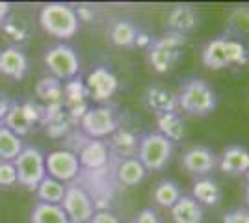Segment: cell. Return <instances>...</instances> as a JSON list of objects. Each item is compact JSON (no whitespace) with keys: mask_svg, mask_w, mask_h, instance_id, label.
I'll list each match as a JSON object with an SVG mask.
<instances>
[{"mask_svg":"<svg viewBox=\"0 0 249 223\" xmlns=\"http://www.w3.org/2000/svg\"><path fill=\"white\" fill-rule=\"evenodd\" d=\"M219 168L225 175H231V177L246 175L249 171V151L240 145H231L223 149L219 156Z\"/></svg>","mask_w":249,"mask_h":223,"instance_id":"cell-16","label":"cell"},{"mask_svg":"<svg viewBox=\"0 0 249 223\" xmlns=\"http://www.w3.org/2000/svg\"><path fill=\"white\" fill-rule=\"evenodd\" d=\"M60 206L67 214L69 222L74 223H88L95 214V203L80 186H67Z\"/></svg>","mask_w":249,"mask_h":223,"instance_id":"cell-8","label":"cell"},{"mask_svg":"<svg viewBox=\"0 0 249 223\" xmlns=\"http://www.w3.org/2000/svg\"><path fill=\"white\" fill-rule=\"evenodd\" d=\"M37 119V112L32 104H13L2 117V125L8 127L17 136H24L30 132L34 121Z\"/></svg>","mask_w":249,"mask_h":223,"instance_id":"cell-13","label":"cell"},{"mask_svg":"<svg viewBox=\"0 0 249 223\" xmlns=\"http://www.w3.org/2000/svg\"><path fill=\"white\" fill-rule=\"evenodd\" d=\"M24 149L21 136L11 132L8 127L0 125V162H13Z\"/></svg>","mask_w":249,"mask_h":223,"instance_id":"cell-23","label":"cell"},{"mask_svg":"<svg viewBox=\"0 0 249 223\" xmlns=\"http://www.w3.org/2000/svg\"><path fill=\"white\" fill-rule=\"evenodd\" d=\"M229 26L238 34H249V6L234 8L229 17Z\"/></svg>","mask_w":249,"mask_h":223,"instance_id":"cell-30","label":"cell"},{"mask_svg":"<svg viewBox=\"0 0 249 223\" xmlns=\"http://www.w3.org/2000/svg\"><path fill=\"white\" fill-rule=\"evenodd\" d=\"M39 24L45 32L56 39H71L80 30L76 11L63 2H49L39 10Z\"/></svg>","mask_w":249,"mask_h":223,"instance_id":"cell-1","label":"cell"},{"mask_svg":"<svg viewBox=\"0 0 249 223\" xmlns=\"http://www.w3.org/2000/svg\"><path fill=\"white\" fill-rule=\"evenodd\" d=\"M43 62L52 78L60 80H73L80 71V58L73 47L65 43H56L49 47L43 54Z\"/></svg>","mask_w":249,"mask_h":223,"instance_id":"cell-6","label":"cell"},{"mask_svg":"<svg viewBox=\"0 0 249 223\" xmlns=\"http://www.w3.org/2000/svg\"><path fill=\"white\" fill-rule=\"evenodd\" d=\"M184 43H186V37L182 34L169 32V30L162 37L153 39V43L147 49L149 51L147 52V60H149L151 69L158 74H164L167 71H171L177 62L180 60Z\"/></svg>","mask_w":249,"mask_h":223,"instance_id":"cell-3","label":"cell"},{"mask_svg":"<svg viewBox=\"0 0 249 223\" xmlns=\"http://www.w3.org/2000/svg\"><path fill=\"white\" fill-rule=\"evenodd\" d=\"M28 73V58L19 47H6L0 51V74L11 80H22Z\"/></svg>","mask_w":249,"mask_h":223,"instance_id":"cell-12","label":"cell"},{"mask_svg":"<svg viewBox=\"0 0 249 223\" xmlns=\"http://www.w3.org/2000/svg\"><path fill=\"white\" fill-rule=\"evenodd\" d=\"M158 121V132L167 138L171 143L173 141H180L184 138V121L182 117L178 116L177 112H169V114H162V116H156Z\"/></svg>","mask_w":249,"mask_h":223,"instance_id":"cell-25","label":"cell"},{"mask_svg":"<svg viewBox=\"0 0 249 223\" xmlns=\"http://www.w3.org/2000/svg\"><path fill=\"white\" fill-rule=\"evenodd\" d=\"M88 223H121V220H119L117 216H114L112 212L101 210V212H95Z\"/></svg>","mask_w":249,"mask_h":223,"instance_id":"cell-34","label":"cell"},{"mask_svg":"<svg viewBox=\"0 0 249 223\" xmlns=\"http://www.w3.org/2000/svg\"><path fill=\"white\" fill-rule=\"evenodd\" d=\"M246 205H248L249 210V171L246 173Z\"/></svg>","mask_w":249,"mask_h":223,"instance_id":"cell-36","label":"cell"},{"mask_svg":"<svg viewBox=\"0 0 249 223\" xmlns=\"http://www.w3.org/2000/svg\"><path fill=\"white\" fill-rule=\"evenodd\" d=\"M84 86H86L88 97H91L97 103H103V101H108L117 91V78L112 71H108L104 67H97L89 73Z\"/></svg>","mask_w":249,"mask_h":223,"instance_id":"cell-10","label":"cell"},{"mask_svg":"<svg viewBox=\"0 0 249 223\" xmlns=\"http://www.w3.org/2000/svg\"><path fill=\"white\" fill-rule=\"evenodd\" d=\"M225 41H227V37H216L205 45V49L201 52V60H203L205 67L214 69V71L227 67L229 64L227 52H225Z\"/></svg>","mask_w":249,"mask_h":223,"instance_id":"cell-21","label":"cell"},{"mask_svg":"<svg viewBox=\"0 0 249 223\" xmlns=\"http://www.w3.org/2000/svg\"><path fill=\"white\" fill-rule=\"evenodd\" d=\"M30 223H69V218L60 205L37 201L30 212Z\"/></svg>","mask_w":249,"mask_h":223,"instance_id":"cell-24","label":"cell"},{"mask_svg":"<svg viewBox=\"0 0 249 223\" xmlns=\"http://www.w3.org/2000/svg\"><path fill=\"white\" fill-rule=\"evenodd\" d=\"M65 184L60 181H56V179H52V177H45L41 181V184L37 186V190H36V195H37V199L39 203H47V205H62L63 201V195H65Z\"/></svg>","mask_w":249,"mask_h":223,"instance_id":"cell-27","label":"cell"},{"mask_svg":"<svg viewBox=\"0 0 249 223\" xmlns=\"http://www.w3.org/2000/svg\"><path fill=\"white\" fill-rule=\"evenodd\" d=\"M171 220L175 223H201L203 222V206L192 195H180V199L169 208Z\"/></svg>","mask_w":249,"mask_h":223,"instance_id":"cell-18","label":"cell"},{"mask_svg":"<svg viewBox=\"0 0 249 223\" xmlns=\"http://www.w3.org/2000/svg\"><path fill=\"white\" fill-rule=\"evenodd\" d=\"M80 127L89 136V139L110 138L119 128L114 110L108 106L88 108L80 116Z\"/></svg>","mask_w":249,"mask_h":223,"instance_id":"cell-7","label":"cell"},{"mask_svg":"<svg viewBox=\"0 0 249 223\" xmlns=\"http://www.w3.org/2000/svg\"><path fill=\"white\" fill-rule=\"evenodd\" d=\"M115 175H117V181L124 186H136L145 179L147 170L136 156H130V158H123L119 162Z\"/></svg>","mask_w":249,"mask_h":223,"instance_id":"cell-22","label":"cell"},{"mask_svg":"<svg viewBox=\"0 0 249 223\" xmlns=\"http://www.w3.org/2000/svg\"><path fill=\"white\" fill-rule=\"evenodd\" d=\"M45 168H47L49 177L63 182V184L76 179V175L82 170L76 153L67 151V149L52 151L49 156H45Z\"/></svg>","mask_w":249,"mask_h":223,"instance_id":"cell-9","label":"cell"},{"mask_svg":"<svg viewBox=\"0 0 249 223\" xmlns=\"http://www.w3.org/2000/svg\"><path fill=\"white\" fill-rule=\"evenodd\" d=\"M17 184V170L13 162H0V186H15Z\"/></svg>","mask_w":249,"mask_h":223,"instance_id":"cell-31","label":"cell"},{"mask_svg":"<svg viewBox=\"0 0 249 223\" xmlns=\"http://www.w3.org/2000/svg\"><path fill=\"white\" fill-rule=\"evenodd\" d=\"M69 223H74V222H69Z\"/></svg>","mask_w":249,"mask_h":223,"instance_id":"cell-38","label":"cell"},{"mask_svg":"<svg viewBox=\"0 0 249 223\" xmlns=\"http://www.w3.org/2000/svg\"><path fill=\"white\" fill-rule=\"evenodd\" d=\"M143 103L155 116H162L177 110V95L164 86H149L143 95Z\"/></svg>","mask_w":249,"mask_h":223,"instance_id":"cell-15","label":"cell"},{"mask_svg":"<svg viewBox=\"0 0 249 223\" xmlns=\"http://www.w3.org/2000/svg\"><path fill=\"white\" fill-rule=\"evenodd\" d=\"M182 166L192 175H208L218 166V158L212 149L205 147V145H194L184 153Z\"/></svg>","mask_w":249,"mask_h":223,"instance_id":"cell-11","label":"cell"},{"mask_svg":"<svg viewBox=\"0 0 249 223\" xmlns=\"http://www.w3.org/2000/svg\"><path fill=\"white\" fill-rule=\"evenodd\" d=\"M78 162L80 168L86 170H103L110 160V149L103 139H89L84 143V147L78 151Z\"/></svg>","mask_w":249,"mask_h":223,"instance_id":"cell-14","label":"cell"},{"mask_svg":"<svg viewBox=\"0 0 249 223\" xmlns=\"http://www.w3.org/2000/svg\"><path fill=\"white\" fill-rule=\"evenodd\" d=\"M132 223H162V220H160V216H158L156 210L143 208V210H140V212L136 214Z\"/></svg>","mask_w":249,"mask_h":223,"instance_id":"cell-33","label":"cell"},{"mask_svg":"<svg viewBox=\"0 0 249 223\" xmlns=\"http://www.w3.org/2000/svg\"><path fill=\"white\" fill-rule=\"evenodd\" d=\"M177 106L182 108L190 116L207 117L218 106V97L212 86H208L205 80L190 78L180 86L177 93Z\"/></svg>","mask_w":249,"mask_h":223,"instance_id":"cell-2","label":"cell"},{"mask_svg":"<svg viewBox=\"0 0 249 223\" xmlns=\"http://www.w3.org/2000/svg\"><path fill=\"white\" fill-rule=\"evenodd\" d=\"M221 186L218 184V181L214 179H197L192 186V197L201 205V206H216L221 201Z\"/></svg>","mask_w":249,"mask_h":223,"instance_id":"cell-19","label":"cell"},{"mask_svg":"<svg viewBox=\"0 0 249 223\" xmlns=\"http://www.w3.org/2000/svg\"><path fill=\"white\" fill-rule=\"evenodd\" d=\"M180 195L182 191L178 188V184L173 181H160L153 190V199L162 208H171L180 199Z\"/></svg>","mask_w":249,"mask_h":223,"instance_id":"cell-28","label":"cell"},{"mask_svg":"<svg viewBox=\"0 0 249 223\" xmlns=\"http://www.w3.org/2000/svg\"><path fill=\"white\" fill-rule=\"evenodd\" d=\"M199 24L197 11L190 6H177L167 13V30L177 34L192 32Z\"/></svg>","mask_w":249,"mask_h":223,"instance_id":"cell-17","label":"cell"},{"mask_svg":"<svg viewBox=\"0 0 249 223\" xmlns=\"http://www.w3.org/2000/svg\"><path fill=\"white\" fill-rule=\"evenodd\" d=\"M173 154V143L160 132H149L140 138L136 158L147 171H160L167 166Z\"/></svg>","mask_w":249,"mask_h":223,"instance_id":"cell-5","label":"cell"},{"mask_svg":"<svg viewBox=\"0 0 249 223\" xmlns=\"http://www.w3.org/2000/svg\"><path fill=\"white\" fill-rule=\"evenodd\" d=\"M0 125H2V119H0Z\"/></svg>","mask_w":249,"mask_h":223,"instance_id":"cell-37","label":"cell"},{"mask_svg":"<svg viewBox=\"0 0 249 223\" xmlns=\"http://www.w3.org/2000/svg\"><path fill=\"white\" fill-rule=\"evenodd\" d=\"M223 223H249V210L248 208H232L223 216Z\"/></svg>","mask_w":249,"mask_h":223,"instance_id":"cell-32","label":"cell"},{"mask_svg":"<svg viewBox=\"0 0 249 223\" xmlns=\"http://www.w3.org/2000/svg\"><path fill=\"white\" fill-rule=\"evenodd\" d=\"M10 11H11L10 2H0V24L6 21L8 17H10Z\"/></svg>","mask_w":249,"mask_h":223,"instance_id":"cell-35","label":"cell"},{"mask_svg":"<svg viewBox=\"0 0 249 223\" xmlns=\"http://www.w3.org/2000/svg\"><path fill=\"white\" fill-rule=\"evenodd\" d=\"M106 145L110 149V154L115 153L121 158H130V156H136V153H138L140 139L136 138L130 130L117 128L114 134L110 136V141H106Z\"/></svg>","mask_w":249,"mask_h":223,"instance_id":"cell-20","label":"cell"},{"mask_svg":"<svg viewBox=\"0 0 249 223\" xmlns=\"http://www.w3.org/2000/svg\"><path fill=\"white\" fill-rule=\"evenodd\" d=\"M225 52H227L229 65H246L249 60L246 47L236 39H227L225 41Z\"/></svg>","mask_w":249,"mask_h":223,"instance_id":"cell-29","label":"cell"},{"mask_svg":"<svg viewBox=\"0 0 249 223\" xmlns=\"http://www.w3.org/2000/svg\"><path fill=\"white\" fill-rule=\"evenodd\" d=\"M138 28L132 22L128 21H115L110 24L108 28V37L114 43L115 47H132L136 45V37H138Z\"/></svg>","mask_w":249,"mask_h":223,"instance_id":"cell-26","label":"cell"},{"mask_svg":"<svg viewBox=\"0 0 249 223\" xmlns=\"http://www.w3.org/2000/svg\"><path fill=\"white\" fill-rule=\"evenodd\" d=\"M13 166L17 170V184L30 191L37 190V186L47 177L45 154L34 145H24L21 154L13 160Z\"/></svg>","mask_w":249,"mask_h":223,"instance_id":"cell-4","label":"cell"}]
</instances>
